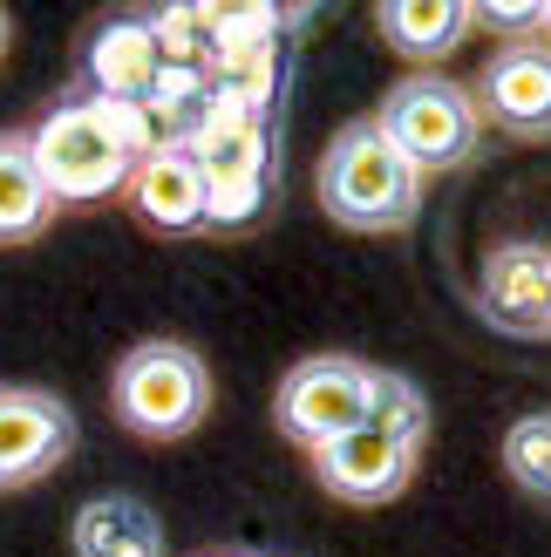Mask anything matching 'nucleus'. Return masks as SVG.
<instances>
[{
  "label": "nucleus",
  "mask_w": 551,
  "mask_h": 557,
  "mask_svg": "<svg viewBox=\"0 0 551 557\" xmlns=\"http://www.w3.org/2000/svg\"><path fill=\"white\" fill-rule=\"evenodd\" d=\"M205 190L211 184H205L191 150H150V157H136V171H130V205L163 238L205 232Z\"/></svg>",
  "instance_id": "obj_11"
},
{
  "label": "nucleus",
  "mask_w": 551,
  "mask_h": 557,
  "mask_svg": "<svg viewBox=\"0 0 551 557\" xmlns=\"http://www.w3.org/2000/svg\"><path fill=\"white\" fill-rule=\"evenodd\" d=\"M75 557H163V523L144 496H89L75 510Z\"/></svg>",
  "instance_id": "obj_13"
},
{
  "label": "nucleus",
  "mask_w": 551,
  "mask_h": 557,
  "mask_svg": "<svg viewBox=\"0 0 551 557\" xmlns=\"http://www.w3.org/2000/svg\"><path fill=\"white\" fill-rule=\"evenodd\" d=\"M477 306H483V320L498 333H511V341L551 333V245H538V238L490 245V259L477 272Z\"/></svg>",
  "instance_id": "obj_7"
},
{
  "label": "nucleus",
  "mask_w": 551,
  "mask_h": 557,
  "mask_svg": "<svg viewBox=\"0 0 551 557\" xmlns=\"http://www.w3.org/2000/svg\"><path fill=\"white\" fill-rule=\"evenodd\" d=\"M381 136L416 163L423 177H443V171H463L477 150H483V116H477V96L450 75H402L375 109Z\"/></svg>",
  "instance_id": "obj_3"
},
{
  "label": "nucleus",
  "mask_w": 551,
  "mask_h": 557,
  "mask_svg": "<svg viewBox=\"0 0 551 557\" xmlns=\"http://www.w3.org/2000/svg\"><path fill=\"white\" fill-rule=\"evenodd\" d=\"M266 205H272V171L211 184L205 190V232H245V225H259V218H266Z\"/></svg>",
  "instance_id": "obj_17"
},
{
  "label": "nucleus",
  "mask_w": 551,
  "mask_h": 557,
  "mask_svg": "<svg viewBox=\"0 0 551 557\" xmlns=\"http://www.w3.org/2000/svg\"><path fill=\"white\" fill-rule=\"evenodd\" d=\"M320 211L347 232H402L423 218V171L381 136L375 116H354L320 157Z\"/></svg>",
  "instance_id": "obj_1"
},
{
  "label": "nucleus",
  "mask_w": 551,
  "mask_h": 557,
  "mask_svg": "<svg viewBox=\"0 0 551 557\" xmlns=\"http://www.w3.org/2000/svg\"><path fill=\"white\" fill-rule=\"evenodd\" d=\"M27 150H35V171L54 205H102L117 190H130V171H136V157L117 144V129L82 96L54 102L41 129H27Z\"/></svg>",
  "instance_id": "obj_4"
},
{
  "label": "nucleus",
  "mask_w": 551,
  "mask_h": 557,
  "mask_svg": "<svg viewBox=\"0 0 551 557\" xmlns=\"http://www.w3.org/2000/svg\"><path fill=\"white\" fill-rule=\"evenodd\" d=\"M375 27L402 62H443V54L470 41L477 8H463V0H381Z\"/></svg>",
  "instance_id": "obj_12"
},
{
  "label": "nucleus",
  "mask_w": 551,
  "mask_h": 557,
  "mask_svg": "<svg viewBox=\"0 0 551 557\" xmlns=\"http://www.w3.org/2000/svg\"><path fill=\"white\" fill-rule=\"evenodd\" d=\"M163 82V54L150 21H102L82 41V102H150Z\"/></svg>",
  "instance_id": "obj_9"
},
{
  "label": "nucleus",
  "mask_w": 551,
  "mask_h": 557,
  "mask_svg": "<svg viewBox=\"0 0 551 557\" xmlns=\"http://www.w3.org/2000/svg\"><path fill=\"white\" fill-rule=\"evenodd\" d=\"M368 429H381L389 442L423 456V435H429V395L408 374L389 368H368Z\"/></svg>",
  "instance_id": "obj_15"
},
{
  "label": "nucleus",
  "mask_w": 551,
  "mask_h": 557,
  "mask_svg": "<svg viewBox=\"0 0 551 557\" xmlns=\"http://www.w3.org/2000/svg\"><path fill=\"white\" fill-rule=\"evenodd\" d=\"M109 401H117V422L130 435L177 442L211 414V368L198 360V347H184V341H144L117 360Z\"/></svg>",
  "instance_id": "obj_2"
},
{
  "label": "nucleus",
  "mask_w": 551,
  "mask_h": 557,
  "mask_svg": "<svg viewBox=\"0 0 551 557\" xmlns=\"http://www.w3.org/2000/svg\"><path fill=\"white\" fill-rule=\"evenodd\" d=\"M54 225V198L35 171V150H27V136L8 129L0 136V245H27Z\"/></svg>",
  "instance_id": "obj_14"
},
{
  "label": "nucleus",
  "mask_w": 551,
  "mask_h": 557,
  "mask_svg": "<svg viewBox=\"0 0 551 557\" xmlns=\"http://www.w3.org/2000/svg\"><path fill=\"white\" fill-rule=\"evenodd\" d=\"M477 21H490V27H544V8H477Z\"/></svg>",
  "instance_id": "obj_18"
},
{
  "label": "nucleus",
  "mask_w": 551,
  "mask_h": 557,
  "mask_svg": "<svg viewBox=\"0 0 551 557\" xmlns=\"http://www.w3.org/2000/svg\"><path fill=\"white\" fill-rule=\"evenodd\" d=\"M272 422H280L286 442L299 449H327V442H341L354 429H368V368L347 354H314L299 360V368L280 381V395H272Z\"/></svg>",
  "instance_id": "obj_5"
},
{
  "label": "nucleus",
  "mask_w": 551,
  "mask_h": 557,
  "mask_svg": "<svg viewBox=\"0 0 551 557\" xmlns=\"http://www.w3.org/2000/svg\"><path fill=\"white\" fill-rule=\"evenodd\" d=\"M544 41H551V0H544Z\"/></svg>",
  "instance_id": "obj_20"
},
{
  "label": "nucleus",
  "mask_w": 551,
  "mask_h": 557,
  "mask_svg": "<svg viewBox=\"0 0 551 557\" xmlns=\"http://www.w3.org/2000/svg\"><path fill=\"white\" fill-rule=\"evenodd\" d=\"M75 449V414L48 387H0V490L41 483Z\"/></svg>",
  "instance_id": "obj_8"
},
{
  "label": "nucleus",
  "mask_w": 551,
  "mask_h": 557,
  "mask_svg": "<svg viewBox=\"0 0 551 557\" xmlns=\"http://www.w3.org/2000/svg\"><path fill=\"white\" fill-rule=\"evenodd\" d=\"M0 54H8V14H0Z\"/></svg>",
  "instance_id": "obj_19"
},
{
  "label": "nucleus",
  "mask_w": 551,
  "mask_h": 557,
  "mask_svg": "<svg viewBox=\"0 0 551 557\" xmlns=\"http://www.w3.org/2000/svg\"><path fill=\"white\" fill-rule=\"evenodd\" d=\"M470 96H477V116H490V129L517 136V144H544L551 136V41L538 35L504 41Z\"/></svg>",
  "instance_id": "obj_6"
},
{
  "label": "nucleus",
  "mask_w": 551,
  "mask_h": 557,
  "mask_svg": "<svg viewBox=\"0 0 551 557\" xmlns=\"http://www.w3.org/2000/svg\"><path fill=\"white\" fill-rule=\"evenodd\" d=\"M504 469H511V483L525 490L531 504L551 510V408L517 414V422L504 429Z\"/></svg>",
  "instance_id": "obj_16"
},
{
  "label": "nucleus",
  "mask_w": 551,
  "mask_h": 557,
  "mask_svg": "<svg viewBox=\"0 0 551 557\" xmlns=\"http://www.w3.org/2000/svg\"><path fill=\"white\" fill-rule=\"evenodd\" d=\"M314 476L341 504H389L416 476V449L389 442L381 429H354L341 442H327V449H314Z\"/></svg>",
  "instance_id": "obj_10"
}]
</instances>
